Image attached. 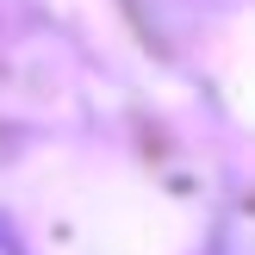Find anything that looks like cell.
I'll return each instance as SVG.
<instances>
[{
	"label": "cell",
	"mask_w": 255,
	"mask_h": 255,
	"mask_svg": "<svg viewBox=\"0 0 255 255\" xmlns=\"http://www.w3.org/2000/svg\"><path fill=\"white\" fill-rule=\"evenodd\" d=\"M0 255H19V243H12V231H6V218H0Z\"/></svg>",
	"instance_id": "6da1fadb"
}]
</instances>
